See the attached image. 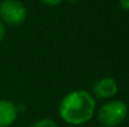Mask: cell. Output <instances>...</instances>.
I'll return each mask as SVG.
<instances>
[{"label": "cell", "instance_id": "6da1fadb", "mask_svg": "<svg viewBox=\"0 0 129 127\" xmlns=\"http://www.w3.org/2000/svg\"><path fill=\"white\" fill-rule=\"evenodd\" d=\"M95 113V100L84 90L67 93L59 105V115L67 123L79 126L89 122Z\"/></svg>", "mask_w": 129, "mask_h": 127}, {"label": "cell", "instance_id": "7a4b0ae2", "mask_svg": "<svg viewBox=\"0 0 129 127\" xmlns=\"http://www.w3.org/2000/svg\"><path fill=\"white\" fill-rule=\"evenodd\" d=\"M127 103L120 100H112L99 108L98 120L103 127H117L127 118Z\"/></svg>", "mask_w": 129, "mask_h": 127}, {"label": "cell", "instance_id": "3957f363", "mask_svg": "<svg viewBox=\"0 0 129 127\" xmlns=\"http://www.w3.org/2000/svg\"><path fill=\"white\" fill-rule=\"evenodd\" d=\"M26 18V9L18 0H3L0 4V20L8 25H20Z\"/></svg>", "mask_w": 129, "mask_h": 127}, {"label": "cell", "instance_id": "277c9868", "mask_svg": "<svg viewBox=\"0 0 129 127\" xmlns=\"http://www.w3.org/2000/svg\"><path fill=\"white\" fill-rule=\"evenodd\" d=\"M118 92V84L113 77H102L93 85V93L95 97L105 100L112 98Z\"/></svg>", "mask_w": 129, "mask_h": 127}, {"label": "cell", "instance_id": "5b68a950", "mask_svg": "<svg viewBox=\"0 0 129 127\" xmlns=\"http://www.w3.org/2000/svg\"><path fill=\"white\" fill-rule=\"evenodd\" d=\"M18 116V106L9 100H0V127H9Z\"/></svg>", "mask_w": 129, "mask_h": 127}, {"label": "cell", "instance_id": "8992f818", "mask_svg": "<svg viewBox=\"0 0 129 127\" xmlns=\"http://www.w3.org/2000/svg\"><path fill=\"white\" fill-rule=\"evenodd\" d=\"M30 127H58V123L51 118H42L35 121Z\"/></svg>", "mask_w": 129, "mask_h": 127}, {"label": "cell", "instance_id": "52a82bcc", "mask_svg": "<svg viewBox=\"0 0 129 127\" xmlns=\"http://www.w3.org/2000/svg\"><path fill=\"white\" fill-rule=\"evenodd\" d=\"M61 1L63 0H40V3H43L44 5H48V6H56Z\"/></svg>", "mask_w": 129, "mask_h": 127}, {"label": "cell", "instance_id": "ba28073f", "mask_svg": "<svg viewBox=\"0 0 129 127\" xmlns=\"http://www.w3.org/2000/svg\"><path fill=\"white\" fill-rule=\"evenodd\" d=\"M4 35H5V25H4V23L0 20V41L4 39Z\"/></svg>", "mask_w": 129, "mask_h": 127}, {"label": "cell", "instance_id": "9c48e42d", "mask_svg": "<svg viewBox=\"0 0 129 127\" xmlns=\"http://www.w3.org/2000/svg\"><path fill=\"white\" fill-rule=\"evenodd\" d=\"M120 6L124 10H129V0H120Z\"/></svg>", "mask_w": 129, "mask_h": 127}, {"label": "cell", "instance_id": "30bf717a", "mask_svg": "<svg viewBox=\"0 0 129 127\" xmlns=\"http://www.w3.org/2000/svg\"><path fill=\"white\" fill-rule=\"evenodd\" d=\"M70 1H74V0H70Z\"/></svg>", "mask_w": 129, "mask_h": 127}]
</instances>
